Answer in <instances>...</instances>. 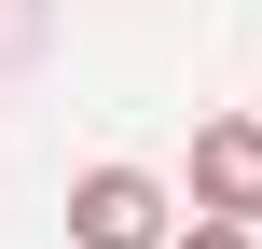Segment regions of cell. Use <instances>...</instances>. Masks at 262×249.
Returning <instances> with one entry per match:
<instances>
[{
  "label": "cell",
  "instance_id": "1",
  "mask_svg": "<svg viewBox=\"0 0 262 249\" xmlns=\"http://www.w3.org/2000/svg\"><path fill=\"white\" fill-rule=\"evenodd\" d=\"M69 236H83V249H166L180 208H166L152 166H83V180H69Z\"/></svg>",
  "mask_w": 262,
  "mask_h": 249
},
{
  "label": "cell",
  "instance_id": "2",
  "mask_svg": "<svg viewBox=\"0 0 262 249\" xmlns=\"http://www.w3.org/2000/svg\"><path fill=\"white\" fill-rule=\"evenodd\" d=\"M193 208H207V222H262V125L249 111L193 139Z\"/></svg>",
  "mask_w": 262,
  "mask_h": 249
},
{
  "label": "cell",
  "instance_id": "3",
  "mask_svg": "<svg viewBox=\"0 0 262 249\" xmlns=\"http://www.w3.org/2000/svg\"><path fill=\"white\" fill-rule=\"evenodd\" d=\"M180 249H249V222H193V236H180Z\"/></svg>",
  "mask_w": 262,
  "mask_h": 249
}]
</instances>
